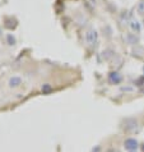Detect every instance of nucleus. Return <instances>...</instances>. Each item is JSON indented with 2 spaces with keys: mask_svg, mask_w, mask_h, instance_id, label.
I'll use <instances>...</instances> for the list:
<instances>
[{
  "mask_svg": "<svg viewBox=\"0 0 144 152\" xmlns=\"http://www.w3.org/2000/svg\"><path fill=\"white\" fill-rule=\"evenodd\" d=\"M130 27L133 31H135L137 33L140 32V24H139V22L137 19H131V22H130Z\"/></svg>",
  "mask_w": 144,
  "mask_h": 152,
  "instance_id": "obj_5",
  "label": "nucleus"
},
{
  "mask_svg": "<svg viewBox=\"0 0 144 152\" xmlns=\"http://www.w3.org/2000/svg\"><path fill=\"white\" fill-rule=\"evenodd\" d=\"M139 12H140L142 14H144V3H140V4H139Z\"/></svg>",
  "mask_w": 144,
  "mask_h": 152,
  "instance_id": "obj_8",
  "label": "nucleus"
},
{
  "mask_svg": "<svg viewBox=\"0 0 144 152\" xmlns=\"http://www.w3.org/2000/svg\"><path fill=\"white\" fill-rule=\"evenodd\" d=\"M125 129L129 130V132H135L138 129V121L135 119H126L125 120Z\"/></svg>",
  "mask_w": 144,
  "mask_h": 152,
  "instance_id": "obj_2",
  "label": "nucleus"
},
{
  "mask_svg": "<svg viewBox=\"0 0 144 152\" xmlns=\"http://www.w3.org/2000/svg\"><path fill=\"white\" fill-rule=\"evenodd\" d=\"M97 40H98V35H97V32L95 29H89V31H87L86 33V41L88 45H96L97 44Z\"/></svg>",
  "mask_w": 144,
  "mask_h": 152,
  "instance_id": "obj_1",
  "label": "nucleus"
},
{
  "mask_svg": "<svg viewBox=\"0 0 144 152\" xmlns=\"http://www.w3.org/2000/svg\"><path fill=\"white\" fill-rule=\"evenodd\" d=\"M126 41H128L129 44H131V45L138 44V37H135V35H128L126 36Z\"/></svg>",
  "mask_w": 144,
  "mask_h": 152,
  "instance_id": "obj_6",
  "label": "nucleus"
},
{
  "mask_svg": "<svg viewBox=\"0 0 144 152\" xmlns=\"http://www.w3.org/2000/svg\"><path fill=\"white\" fill-rule=\"evenodd\" d=\"M124 145H125V148L129 151H134L138 148V142H137V139H134V138H128Z\"/></svg>",
  "mask_w": 144,
  "mask_h": 152,
  "instance_id": "obj_3",
  "label": "nucleus"
},
{
  "mask_svg": "<svg viewBox=\"0 0 144 152\" xmlns=\"http://www.w3.org/2000/svg\"><path fill=\"white\" fill-rule=\"evenodd\" d=\"M143 70H144V68H143Z\"/></svg>",
  "mask_w": 144,
  "mask_h": 152,
  "instance_id": "obj_11",
  "label": "nucleus"
},
{
  "mask_svg": "<svg viewBox=\"0 0 144 152\" xmlns=\"http://www.w3.org/2000/svg\"><path fill=\"white\" fill-rule=\"evenodd\" d=\"M143 151H144V146H143Z\"/></svg>",
  "mask_w": 144,
  "mask_h": 152,
  "instance_id": "obj_10",
  "label": "nucleus"
},
{
  "mask_svg": "<svg viewBox=\"0 0 144 152\" xmlns=\"http://www.w3.org/2000/svg\"><path fill=\"white\" fill-rule=\"evenodd\" d=\"M50 90H51V87H50V86H45V87H42V91H44V92H49Z\"/></svg>",
  "mask_w": 144,
  "mask_h": 152,
  "instance_id": "obj_9",
  "label": "nucleus"
},
{
  "mask_svg": "<svg viewBox=\"0 0 144 152\" xmlns=\"http://www.w3.org/2000/svg\"><path fill=\"white\" fill-rule=\"evenodd\" d=\"M121 75L117 73V72H112L111 74H110V77H108V81L111 82V83H115V84H117V83H120L121 82Z\"/></svg>",
  "mask_w": 144,
  "mask_h": 152,
  "instance_id": "obj_4",
  "label": "nucleus"
},
{
  "mask_svg": "<svg viewBox=\"0 0 144 152\" xmlns=\"http://www.w3.org/2000/svg\"><path fill=\"white\" fill-rule=\"evenodd\" d=\"M9 84H10L12 87H17V86H19V84H20V78H18V77H13V78H10Z\"/></svg>",
  "mask_w": 144,
  "mask_h": 152,
  "instance_id": "obj_7",
  "label": "nucleus"
}]
</instances>
